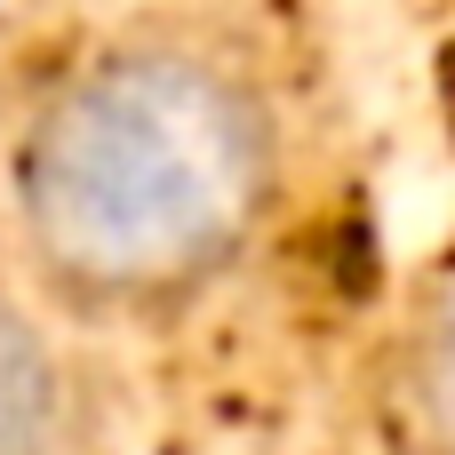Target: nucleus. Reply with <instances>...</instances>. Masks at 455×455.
Returning <instances> with one entry per match:
<instances>
[{
    "label": "nucleus",
    "instance_id": "obj_1",
    "mask_svg": "<svg viewBox=\"0 0 455 455\" xmlns=\"http://www.w3.org/2000/svg\"><path fill=\"white\" fill-rule=\"evenodd\" d=\"M280 192V104L208 32L104 40L40 88L8 152L24 264L88 320H160L216 296L272 232Z\"/></svg>",
    "mask_w": 455,
    "mask_h": 455
},
{
    "label": "nucleus",
    "instance_id": "obj_2",
    "mask_svg": "<svg viewBox=\"0 0 455 455\" xmlns=\"http://www.w3.org/2000/svg\"><path fill=\"white\" fill-rule=\"evenodd\" d=\"M392 416L416 455H455V264L424 280L392 352Z\"/></svg>",
    "mask_w": 455,
    "mask_h": 455
},
{
    "label": "nucleus",
    "instance_id": "obj_3",
    "mask_svg": "<svg viewBox=\"0 0 455 455\" xmlns=\"http://www.w3.org/2000/svg\"><path fill=\"white\" fill-rule=\"evenodd\" d=\"M72 376L32 312L0 296V455H64Z\"/></svg>",
    "mask_w": 455,
    "mask_h": 455
}]
</instances>
